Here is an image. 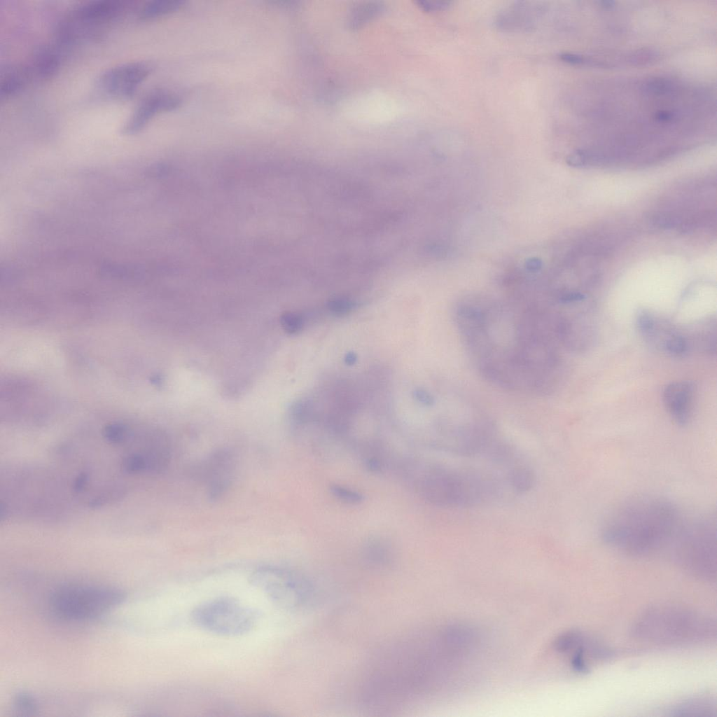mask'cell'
<instances>
[{
	"label": "cell",
	"instance_id": "obj_1",
	"mask_svg": "<svg viewBox=\"0 0 717 717\" xmlns=\"http://www.w3.org/2000/svg\"><path fill=\"white\" fill-rule=\"evenodd\" d=\"M682 521L671 501L655 496H639L613 510L604 524L601 536L613 549L643 557L670 548Z\"/></svg>",
	"mask_w": 717,
	"mask_h": 717
},
{
	"label": "cell",
	"instance_id": "obj_2",
	"mask_svg": "<svg viewBox=\"0 0 717 717\" xmlns=\"http://www.w3.org/2000/svg\"><path fill=\"white\" fill-rule=\"evenodd\" d=\"M106 442L120 456V468L130 475H147L162 471L171 457V445L159 429L130 422H113L102 430Z\"/></svg>",
	"mask_w": 717,
	"mask_h": 717
},
{
	"label": "cell",
	"instance_id": "obj_3",
	"mask_svg": "<svg viewBox=\"0 0 717 717\" xmlns=\"http://www.w3.org/2000/svg\"><path fill=\"white\" fill-rule=\"evenodd\" d=\"M632 634L639 640L658 645L689 646L715 639L716 624L711 618L696 611L660 606L641 614Z\"/></svg>",
	"mask_w": 717,
	"mask_h": 717
},
{
	"label": "cell",
	"instance_id": "obj_4",
	"mask_svg": "<svg viewBox=\"0 0 717 717\" xmlns=\"http://www.w3.org/2000/svg\"><path fill=\"white\" fill-rule=\"evenodd\" d=\"M422 496L430 503L445 508L471 507L497 492L491 478L470 469L440 464L426 466L417 482Z\"/></svg>",
	"mask_w": 717,
	"mask_h": 717
},
{
	"label": "cell",
	"instance_id": "obj_5",
	"mask_svg": "<svg viewBox=\"0 0 717 717\" xmlns=\"http://www.w3.org/2000/svg\"><path fill=\"white\" fill-rule=\"evenodd\" d=\"M676 562L687 572L706 580L716 577L715 515L683 520L670 546Z\"/></svg>",
	"mask_w": 717,
	"mask_h": 717
},
{
	"label": "cell",
	"instance_id": "obj_6",
	"mask_svg": "<svg viewBox=\"0 0 717 717\" xmlns=\"http://www.w3.org/2000/svg\"><path fill=\"white\" fill-rule=\"evenodd\" d=\"M125 598L123 591L112 587L69 585L53 593L50 605L54 613L61 618L83 620L113 610Z\"/></svg>",
	"mask_w": 717,
	"mask_h": 717
},
{
	"label": "cell",
	"instance_id": "obj_7",
	"mask_svg": "<svg viewBox=\"0 0 717 717\" xmlns=\"http://www.w3.org/2000/svg\"><path fill=\"white\" fill-rule=\"evenodd\" d=\"M193 622L209 632L227 636L242 635L255 625L253 610L230 597H218L196 606L191 613Z\"/></svg>",
	"mask_w": 717,
	"mask_h": 717
},
{
	"label": "cell",
	"instance_id": "obj_8",
	"mask_svg": "<svg viewBox=\"0 0 717 717\" xmlns=\"http://www.w3.org/2000/svg\"><path fill=\"white\" fill-rule=\"evenodd\" d=\"M251 583L273 603L284 608H294L302 605L308 594L307 586L302 580L276 567L258 569L252 573Z\"/></svg>",
	"mask_w": 717,
	"mask_h": 717
},
{
	"label": "cell",
	"instance_id": "obj_9",
	"mask_svg": "<svg viewBox=\"0 0 717 717\" xmlns=\"http://www.w3.org/2000/svg\"><path fill=\"white\" fill-rule=\"evenodd\" d=\"M130 6L126 1H88L74 7L64 21L77 39L92 37L99 34L98 28L117 19Z\"/></svg>",
	"mask_w": 717,
	"mask_h": 717
},
{
	"label": "cell",
	"instance_id": "obj_10",
	"mask_svg": "<svg viewBox=\"0 0 717 717\" xmlns=\"http://www.w3.org/2000/svg\"><path fill=\"white\" fill-rule=\"evenodd\" d=\"M151 71L152 66L146 62L121 64L102 73L95 81L96 89L109 98L128 99Z\"/></svg>",
	"mask_w": 717,
	"mask_h": 717
},
{
	"label": "cell",
	"instance_id": "obj_11",
	"mask_svg": "<svg viewBox=\"0 0 717 717\" xmlns=\"http://www.w3.org/2000/svg\"><path fill=\"white\" fill-rule=\"evenodd\" d=\"M181 103L175 94L165 90H155L146 95L139 102L132 115L123 127L122 132L133 134L141 130L158 113L172 111Z\"/></svg>",
	"mask_w": 717,
	"mask_h": 717
},
{
	"label": "cell",
	"instance_id": "obj_12",
	"mask_svg": "<svg viewBox=\"0 0 717 717\" xmlns=\"http://www.w3.org/2000/svg\"><path fill=\"white\" fill-rule=\"evenodd\" d=\"M695 388L690 382H678L667 385L663 392L666 408L674 420L686 424L692 415Z\"/></svg>",
	"mask_w": 717,
	"mask_h": 717
},
{
	"label": "cell",
	"instance_id": "obj_13",
	"mask_svg": "<svg viewBox=\"0 0 717 717\" xmlns=\"http://www.w3.org/2000/svg\"><path fill=\"white\" fill-rule=\"evenodd\" d=\"M60 63V49L56 46H46L36 53L27 68L32 78L45 81L55 76L58 71Z\"/></svg>",
	"mask_w": 717,
	"mask_h": 717
},
{
	"label": "cell",
	"instance_id": "obj_14",
	"mask_svg": "<svg viewBox=\"0 0 717 717\" xmlns=\"http://www.w3.org/2000/svg\"><path fill=\"white\" fill-rule=\"evenodd\" d=\"M31 79L27 67H6L0 79L1 99H8L18 94Z\"/></svg>",
	"mask_w": 717,
	"mask_h": 717
},
{
	"label": "cell",
	"instance_id": "obj_15",
	"mask_svg": "<svg viewBox=\"0 0 717 717\" xmlns=\"http://www.w3.org/2000/svg\"><path fill=\"white\" fill-rule=\"evenodd\" d=\"M506 480L512 491L517 494H524L534 487L535 474L529 466L516 464L509 468Z\"/></svg>",
	"mask_w": 717,
	"mask_h": 717
},
{
	"label": "cell",
	"instance_id": "obj_16",
	"mask_svg": "<svg viewBox=\"0 0 717 717\" xmlns=\"http://www.w3.org/2000/svg\"><path fill=\"white\" fill-rule=\"evenodd\" d=\"M183 4L181 0L151 1L140 7L137 17L143 20L153 19L177 10Z\"/></svg>",
	"mask_w": 717,
	"mask_h": 717
},
{
	"label": "cell",
	"instance_id": "obj_17",
	"mask_svg": "<svg viewBox=\"0 0 717 717\" xmlns=\"http://www.w3.org/2000/svg\"><path fill=\"white\" fill-rule=\"evenodd\" d=\"M712 707L708 702L704 699H692L682 703L675 708L674 712L676 715H690V713L711 711Z\"/></svg>",
	"mask_w": 717,
	"mask_h": 717
},
{
	"label": "cell",
	"instance_id": "obj_18",
	"mask_svg": "<svg viewBox=\"0 0 717 717\" xmlns=\"http://www.w3.org/2000/svg\"><path fill=\"white\" fill-rule=\"evenodd\" d=\"M330 490L336 498L348 503H358L363 500L360 493L342 486L332 485Z\"/></svg>",
	"mask_w": 717,
	"mask_h": 717
},
{
	"label": "cell",
	"instance_id": "obj_19",
	"mask_svg": "<svg viewBox=\"0 0 717 717\" xmlns=\"http://www.w3.org/2000/svg\"><path fill=\"white\" fill-rule=\"evenodd\" d=\"M663 347L668 353L678 356L686 352L688 344L683 336L671 334L664 343Z\"/></svg>",
	"mask_w": 717,
	"mask_h": 717
},
{
	"label": "cell",
	"instance_id": "obj_20",
	"mask_svg": "<svg viewBox=\"0 0 717 717\" xmlns=\"http://www.w3.org/2000/svg\"><path fill=\"white\" fill-rule=\"evenodd\" d=\"M281 321L285 330L291 333H295L300 330L303 324L302 316L295 312H287L283 314Z\"/></svg>",
	"mask_w": 717,
	"mask_h": 717
},
{
	"label": "cell",
	"instance_id": "obj_21",
	"mask_svg": "<svg viewBox=\"0 0 717 717\" xmlns=\"http://www.w3.org/2000/svg\"><path fill=\"white\" fill-rule=\"evenodd\" d=\"M15 706L22 712L34 711L37 706L36 702L34 697L27 693H20L16 696Z\"/></svg>",
	"mask_w": 717,
	"mask_h": 717
},
{
	"label": "cell",
	"instance_id": "obj_22",
	"mask_svg": "<svg viewBox=\"0 0 717 717\" xmlns=\"http://www.w3.org/2000/svg\"><path fill=\"white\" fill-rule=\"evenodd\" d=\"M584 294L576 291H569L561 294L558 297L559 302L562 304H571L580 302L585 299Z\"/></svg>",
	"mask_w": 717,
	"mask_h": 717
},
{
	"label": "cell",
	"instance_id": "obj_23",
	"mask_svg": "<svg viewBox=\"0 0 717 717\" xmlns=\"http://www.w3.org/2000/svg\"><path fill=\"white\" fill-rule=\"evenodd\" d=\"M559 57L561 60L570 64H584V56L579 54L572 53H562L559 55Z\"/></svg>",
	"mask_w": 717,
	"mask_h": 717
},
{
	"label": "cell",
	"instance_id": "obj_24",
	"mask_svg": "<svg viewBox=\"0 0 717 717\" xmlns=\"http://www.w3.org/2000/svg\"><path fill=\"white\" fill-rule=\"evenodd\" d=\"M351 307V302L347 300H335L330 303V308L336 313L347 312Z\"/></svg>",
	"mask_w": 717,
	"mask_h": 717
},
{
	"label": "cell",
	"instance_id": "obj_25",
	"mask_svg": "<svg viewBox=\"0 0 717 717\" xmlns=\"http://www.w3.org/2000/svg\"><path fill=\"white\" fill-rule=\"evenodd\" d=\"M542 261L538 258H531L525 263V267L530 272L538 271L542 267Z\"/></svg>",
	"mask_w": 717,
	"mask_h": 717
},
{
	"label": "cell",
	"instance_id": "obj_26",
	"mask_svg": "<svg viewBox=\"0 0 717 717\" xmlns=\"http://www.w3.org/2000/svg\"><path fill=\"white\" fill-rule=\"evenodd\" d=\"M149 172L155 176H162L169 172V168L165 165L160 164L154 165Z\"/></svg>",
	"mask_w": 717,
	"mask_h": 717
},
{
	"label": "cell",
	"instance_id": "obj_27",
	"mask_svg": "<svg viewBox=\"0 0 717 717\" xmlns=\"http://www.w3.org/2000/svg\"><path fill=\"white\" fill-rule=\"evenodd\" d=\"M417 397L419 399V401L426 405H432L434 403L433 398L427 392L424 391H419L417 392Z\"/></svg>",
	"mask_w": 717,
	"mask_h": 717
},
{
	"label": "cell",
	"instance_id": "obj_28",
	"mask_svg": "<svg viewBox=\"0 0 717 717\" xmlns=\"http://www.w3.org/2000/svg\"><path fill=\"white\" fill-rule=\"evenodd\" d=\"M337 83H338V82H337ZM338 86H339V85H338ZM342 101H343V99H342ZM342 103H343V106H345V104H344V102H342Z\"/></svg>",
	"mask_w": 717,
	"mask_h": 717
}]
</instances>
